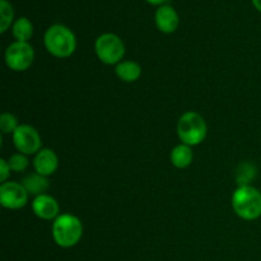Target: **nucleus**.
I'll list each match as a JSON object with an SVG mask.
<instances>
[{"label": "nucleus", "mask_w": 261, "mask_h": 261, "mask_svg": "<svg viewBox=\"0 0 261 261\" xmlns=\"http://www.w3.org/2000/svg\"><path fill=\"white\" fill-rule=\"evenodd\" d=\"M147 3H149V4L152 5H158V7H161V5H165V3L167 2V0H145Z\"/></svg>", "instance_id": "412c9836"}, {"label": "nucleus", "mask_w": 261, "mask_h": 261, "mask_svg": "<svg viewBox=\"0 0 261 261\" xmlns=\"http://www.w3.org/2000/svg\"><path fill=\"white\" fill-rule=\"evenodd\" d=\"M35 60V50L28 42L10 43L5 51V63L8 68L14 71H24Z\"/></svg>", "instance_id": "423d86ee"}, {"label": "nucleus", "mask_w": 261, "mask_h": 261, "mask_svg": "<svg viewBox=\"0 0 261 261\" xmlns=\"http://www.w3.org/2000/svg\"><path fill=\"white\" fill-rule=\"evenodd\" d=\"M18 119L10 112H4L0 116V129L3 134H12L18 129Z\"/></svg>", "instance_id": "a211bd4d"}, {"label": "nucleus", "mask_w": 261, "mask_h": 261, "mask_svg": "<svg viewBox=\"0 0 261 261\" xmlns=\"http://www.w3.org/2000/svg\"><path fill=\"white\" fill-rule=\"evenodd\" d=\"M252 4H254V7L256 8L259 12H261V0H251Z\"/></svg>", "instance_id": "4be33fe9"}, {"label": "nucleus", "mask_w": 261, "mask_h": 261, "mask_svg": "<svg viewBox=\"0 0 261 261\" xmlns=\"http://www.w3.org/2000/svg\"><path fill=\"white\" fill-rule=\"evenodd\" d=\"M154 22L162 33H173L180 24V18L175 8L165 4L155 10Z\"/></svg>", "instance_id": "1a4fd4ad"}, {"label": "nucleus", "mask_w": 261, "mask_h": 261, "mask_svg": "<svg viewBox=\"0 0 261 261\" xmlns=\"http://www.w3.org/2000/svg\"><path fill=\"white\" fill-rule=\"evenodd\" d=\"M231 203L234 213L245 221H254L261 216V193L254 186H239Z\"/></svg>", "instance_id": "f03ea898"}, {"label": "nucleus", "mask_w": 261, "mask_h": 261, "mask_svg": "<svg viewBox=\"0 0 261 261\" xmlns=\"http://www.w3.org/2000/svg\"><path fill=\"white\" fill-rule=\"evenodd\" d=\"M33 167L35 172L48 177L56 172L59 167V158L53 149L42 148L38 153H36L33 158Z\"/></svg>", "instance_id": "9b49d317"}, {"label": "nucleus", "mask_w": 261, "mask_h": 261, "mask_svg": "<svg viewBox=\"0 0 261 261\" xmlns=\"http://www.w3.org/2000/svg\"><path fill=\"white\" fill-rule=\"evenodd\" d=\"M97 58L106 65H117L125 55V45L115 33H103L94 43Z\"/></svg>", "instance_id": "39448f33"}, {"label": "nucleus", "mask_w": 261, "mask_h": 261, "mask_svg": "<svg viewBox=\"0 0 261 261\" xmlns=\"http://www.w3.org/2000/svg\"><path fill=\"white\" fill-rule=\"evenodd\" d=\"M13 143L18 152L25 155L36 154L42 149L41 148L42 140H41L40 134L35 127L27 124L19 125L18 129L13 133Z\"/></svg>", "instance_id": "0eeeda50"}, {"label": "nucleus", "mask_w": 261, "mask_h": 261, "mask_svg": "<svg viewBox=\"0 0 261 261\" xmlns=\"http://www.w3.org/2000/svg\"><path fill=\"white\" fill-rule=\"evenodd\" d=\"M23 185V188L27 190V193L30 195H42L45 194V191L47 190L48 186H50V182H48L47 177L40 175L37 172L30 173V175L25 176L24 178L20 182Z\"/></svg>", "instance_id": "ddd939ff"}, {"label": "nucleus", "mask_w": 261, "mask_h": 261, "mask_svg": "<svg viewBox=\"0 0 261 261\" xmlns=\"http://www.w3.org/2000/svg\"><path fill=\"white\" fill-rule=\"evenodd\" d=\"M115 73L120 81L125 83H133V82H137L142 75V66L137 61L125 60L117 64Z\"/></svg>", "instance_id": "f8f14e48"}, {"label": "nucleus", "mask_w": 261, "mask_h": 261, "mask_svg": "<svg viewBox=\"0 0 261 261\" xmlns=\"http://www.w3.org/2000/svg\"><path fill=\"white\" fill-rule=\"evenodd\" d=\"M43 43L48 54L55 58H69L76 48L75 35L64 24H54L47 28L43 36Z\"/></svg>", "instance_id": "f257e3e1"}, {"label": "nucleus", "mask_w": 261, "mask_h": 261, "mask_svg": "<svg viewBox=\"0 0 261 261\" xmlns=\"http://www.w3.org/2000/svg\"><path fill=\"white\" fill-rule=\"evenodd\" d=\"M170 161L176 168L184 170V168L189 167V166L193 163L194 161L193 149H191L190 145L181 143V144L176 145V147L171 150Z\"/></svg>", "instance_id": "4468645a"}, {"label": "nucleus", "mask_w": 261, "mask_h": 261, "mask_svg": "<svg viewBox=\"0 0 261 261\" xmlns=\"http://www.w3.org/2000/svg\"><path fill=\"white\" fill-rule=\"evenodd\" d=\"M8 163L10 166V170L14 171V172H23L25 171V168L28 167V158L27 155L23 154V153L18 152L14 153L13 155H10V158L8 160Z\"/></svg>", "instance_id": "6ab92c4d"}, {"label": "nucleus", "mask_w": 261, "mask_h": 261, "mask_svg": "<svg viewBox=\"0 0 261 261\" xmlns=\"http://www.w3.org/2000/svg\"><path fill=\"white\" fill-rule=\"evenodd\" d=\"M10 166L8 163V161L5 160H0V181L3 184L7 182V178L9 177L10 175Z\"/></svg>", "instance_id": "aec40b11"}, {"label": "nucleus", "mask_w": 261, "mask_h": 261, "mask_svg": "<svg viewBox=\"0 0 261 261\" xmlns=\"http://www.w3.org/2000/svg\"><path fill=\"white\" fill-rule=\"evenodd\" d=\"M32 211L38 218L45 219V221H51L56 219L59 217L60 206L55 198L47 194L36 196L35 200L32 201Z\"/></svg>", "instance_id": "9d476101"}, {"label": "nucleus", "mask_w": 261, "mask_h": 261, "mask_svg": "<svg viewBox=\"0 0 261 261\" xmlns=\"http://www.w3.org/2000/svg\"><path fill=\"white\" fill-rule=\"evenodd\" d=\"M12 33L15 41L19 42H28L33 35V24L28 18L20 17L13 23Z\"/></svg>", "instance_id": "2eb2a0df"}, {"label": "nucleus", "mask_w": 261, "mask_h": 261, "mask_svg": "<svg viewBox=\"0 0 261 261\" xmlns=\"http://www.w3.org/2000/svg\"><path fill=\"white\" fill-rule=\"evenodd\" d=\"M14 9L8 0H0V33L7 32L8 28L13 25Z\"/></svg>", "instance_id": "dca6fc26"}, {"label": "nucleus", "mask_w": 261, "mask_h": 261, "mask_svg": "<svg viewBox=\"0 0 261 261\" xmlns=\"http://www.w3.org/2000/svg\"><path fill=\"white\" fill-rule=\"evenodd\" d=\"M206 132H208V127H206L205 120L198 112H185L178 119L177 134L184 144H188L190 147L199 145L206 138Z\"/></svg>", "instance_id": "20e7f679"}, {"label": "nucleus", "mask_w": 261, "mask_h": 261, "mask_svg": "<svg viewBox=\"0 0 261 261\" xmlns=\"http://www.w3.org/2000/svg\"><path fill=\"white\" fill-rule=\"evenodd\" d=\"M28 195L22 184L7 181L0 186V204L5 209L17 211L28 203Z\"/></svg>", "instance_id": "6e6552de"}, {"label": "nucleus", "mask_w": 261, "mask_h": 261, "mask_svg": "<svg viewBox=\"0 0 261 261\" xmlns=\"http://www.w3.org/2000/svg\"><path fill=\"white\" fill-rule=\"evenodd\" d=\"M83 236V224L78 217L73 214H61L53 223V239L58 246L63 249L73 247Z\"/></svg>", "instance_id": "7ed1b4c3"}, {"label": "nucleus", "mask_w": 261, "mask_h": 261, "mask_svg": "<svg viewBox=\"0 0 261 261\" xmlns=\"http://www.w3.org/2000/svg\"><path fill=\"white\" fill-rule=\"evenodd\" d=\"M256 176V168L251 163H241L237 167L236 171V180L240 186L250 185L254 177Z\"/></svg>", "instance_id": "f3484780"}]
</instances>
